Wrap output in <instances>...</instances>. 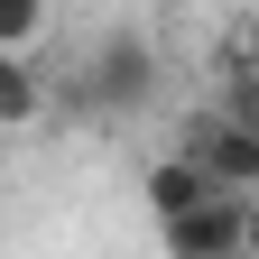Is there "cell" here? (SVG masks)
I'll return each instance as SVG.
<instances>
[{
    "mask_svg": "<svg viewBox=\"0 0 259 259\" xmlns=\"http://www.w3.org/2000/svg\"><path fill=\"white\" fill-rule=\"evenodd\" d=\"M176 157H194L213 194H259V120L222 111V102H213V111H185Z\"/></svg>",
    "mask_w": 259,
    "mask_h": 259,
    "instance_id": "1",
    "label": "cell"
},
{
    "mask_svg": "<svg viewBox=\"0 0 259 259\" xmlns=\"http://www.w3.org/2000/svg\"><path fill=\"white\" fill-rule=\"evenodd\" d=\"M157 74H167V65H157V47L120 28V37H102V47H93V65H83V93H93V111L139 120V111L157 102Z\"/></svg>",
    "mask_w": 259,
    "mask_h": 259,
    "instance_id": "2",
    "label": "cell"
},
{
    "mask_svg": "<svg viewBox=\"0 0 259 259\" xmlns=\"http://www.w3.org/2000/svg\"><path fill=\"white\" fill-rule=\"evenodd\" d=\"M157 250L167 259H241V194H213V204L157 222Z\"/></svg>",
    "mask_w": 259,
    "mask_h": 259,
    "instance_id": "3",
    "label": "cell"
},
{
    "mask_svg": "<svg viewBox=\"0 0 259 259\" xmlns=\"http://www.w3.org/2000/svg\"><path fill=\"white\" fill-rule=\"evenodd\" d=\"M139 194H148V213L157 222H176V213H194V204H213V185H204V167L194 157H148V176H139Z\"/></svg>",
    "mask_w": 259,
    "mask_h": 259,
    "instance_id": "4",
    "label": "cell"
},
{
    "mask_svg": "<svg viewBox=\"0 0 259 259\" xmlns=\"http://www.w3.org/2000/svg\"><path fill=\"white\" fill-rule=\"evenodd\" d=\"M47 120V74H37V56H0V139L10 130H37Z\"/></svg>",
    "mask_w": 259,
    "mask_h": 259,
    "instance_id": "5",
    "label": "cell"
},
{
    "mask_svg": "<svg viewBox=\"0 0 259 259\" xmlns=\"http://www.w3.org/2000/svg\"><path fill=\"white\" fill-rule=\"evenodd\" d=\"M56 28V0H0V56H28Z\"/></svg>",
    "mask_w": 259,
    "mask_h": 259,
    "instance_id": "6",
    "label": "cell"
},
{
    "mask_svg": "<svg viewBox=\"0 0 259 259\" xmlns=\"http://www.w3.org/2000/svg\"><path fill=\"white\" fill-rule=\"evenodd\" d=\"M232 56H241V74H259V10L241 19V47H232Z\"/></svg>",
    "mask_w": 259,
    "mask_h": 259,
    "instance_id": "7",
    "label": "cell"
}]
</instances>
